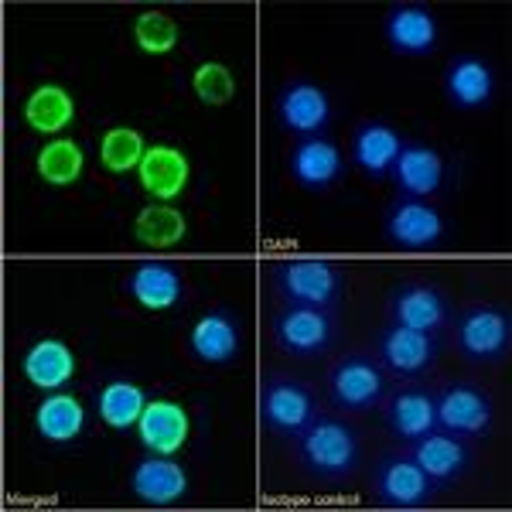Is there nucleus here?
<instances>
[{
    "mask_svg": "<svg viewBox=\"0 0 512 512\" xmlns=\"http://www.w3.org/2000/svg\"><path fill=\"white\" fill-rule=\"evenodd\" d=\"M297 461L318 482H345L359 468V434L338 417H315L297 434Z\"/></svg>",
    "mask_w": 512,
    "mask_h": 512,
    "instance_id": "1",
    "label": "nucleus"
},
{
    "mask_svg": "<svg viewBox=\"0 0 512 512\" xmlns=\"http://www.w3.org/2000/svg\"><path fill=\"white\" fill-rule=\"evenodd\" d=\"M342 270L325 260H294L274 270V291L291 308H328L342 301Z\"/></svg>",
    "mask_w": 512,
    "mask_h": 512,
    "instance_id": "2",
    "label": "nucleus"
},
{
    "mask_svg": "<svg viewBox=\"0 0 512 512\" xmlns=\"http://www.w3.org/2000/svg\"><path fill=\"white\" fill-rule=\"evenodd\" d=\"M315 396H311L308 386L301 379L291 376H274L263 383V396H260V414H263V427L277 437H297L304 427L315 420Z\"/></svg>",
    "mask_w": 512,
    "mask_h": 512,
    "instance_id": "3",
    "label": "nucleus"
},
{
    "mask_svg": "<svg viewBox=\"0 0 512 512\" xmlns=\"http://www.w3.org/2000/svg\"><path fill=\"white\" fill-rule=\"evenodd\" d=\"M458 349L472 362H502L512 349V318L506 308L478 304L458 321Z\"/></svg>",
    "mask_w": 512,
    "mask_h": 512,
    "instance_id": "4",
    "label": "nucleus"
},
{
    "mask_svg": "<svg viewBox=\"0 0 512 512\" xmlns=\"http://www.w3.org/2000/svg\"><path fill=\"white\" fill-rule=\"evenodd\" d=\"M335 332L338 328L328 308H291V304H287L274 318L277 349H284L287 355H297V359H311V355L328 352L335 342Z\"/></svg>",
    "mask_w": 512,
    "mask_h": 512,
    "instance_id": "5",
    "label": "nucleus"
},
{
    "mask_svg": "<svg viewBox=\"0 0 512 512\" xmlns=\"http://www.w3.org/2000/svg\"><path fill=\"white\" fill-rule=\"evenodd\" d=\"M437 403V427L458 437H482L492 427V400L482 386L475 383H451L441 396H434Z\"/></svg>",
    "mask_w": 512,
    "mask_h": 512,
    "instance_id": "6",
    "label": "nucleus"
},
{
    "mask_svg": "<svg viewBox=\"0 0 512 512\" xmlns=\"http://www.w3.org/2000/svg\"><path fill=\"white\" fill-rule=\"evenodd\" d=\"M434 482L414 461V454H390L376 468V495L390 509H420L431 502Z\"/></svg>",
    "mask_w": 512,
    "mask_h": 512,
    "instance_id": "7",
    "label": "nucleus"
},
{
    "mask_svg": "<svg viewBox=\"0 0 512 512\" xmlns=\"http://www.w3.org/2000/svg\"><path fill=\"white\" fill-rule=\"evenodd\" d=\"M274 113L284 130H291L297 137H315L318 130H325L328 120H332V99H328L325 89L315 86V82L297 79L280 89Z\"/></svg>",
    "mask_w": 512,
    "mask_h": 512,
    "instance_id": "8",
    "label": "nucleus"
},
{
    "mask_svg": "<svg viewBox=\"0 0 512 512\" xmlns=\"http://www.w3.org/2000/svg\"><path fill=\"white\" fill-rule=\"evenodd\" d=\"M390 318L393 325L403 328H417V332H441L451 318V304L448 297L437 291L434 284H424V280H407L390 294Z\"/></svg>",
    "mask_w": 512,
    "mask_h": 512,
    "instance_id": "9",
    "label": "nucleus"
},
{
    "mask_svg": "<svg viewBox=\"0 0 512 512\" xmlns=\"http://www.w3.org/2000/svg\"><path fill=\"white\" fill-rule=\"evenodd\" d=\"M328 393L342 410H369L386 396V376L366 355H345L328 376Z\"/></svg>",
    "mask_w": 512,
    "mask_h": 512,
    "instance_id": "10",
    "label": "nucleus"
},
{
    "mask_svg": "<svg viewBox=\"0 0 512 512\" xmlns=\"http://www.w3.org/2000/svg\"><path fill=\"white\" fill-rule=\"evenodd\" d=\"M448 233L444 216L424 198H403L386 216V239L400 250H431Z\"/></svg>",
    "mask_w": 512,
    "mask_h": 512,
    "instance_id": "11",
    "label": "nucleus"
},
{
    "mask_svg": "<svg viewBox=\"0 0 512 512\" xmlns=\"http://www.w3.org/2000/svg\"><path fill=\"white\" fill-rule=\"evenodd\" d=\"M130 489H134V495L144 506L164 509V506H175V502L188 495V475L175 461V454H151V458L134 465Z\"/></svg>",
    "mask_w": 512,
    "mask_h": 512,
    "instance_id": "12",
    "label": "nucleus"
},
{
    "mask_svg": "<svg viewBox=\"0 0 512 512\" xmlns=\"http://www.w3.org/2000/svg\"><path fill=\"white\" fill-rule=\"evenodd\" d=\"M188 178H192V164H188L185 151L171 144H151L137 168L140 188L158 202H175L185 192Z\"/></svg>",
    "mask_w": 512,
    "mask_h": 512,
    "instance_id": "13",
    "label": "nucleus"
},
{
    "mask_svg": "<svg viewBox=\"0 0 512 512\" xmlns=\"http://www.w3.org/2000/svg\"><path fill=\"white\" fill-rule=\"evenodd\" d=\"M386 41L400 55H431L437 45V18L427 4H393L386 14Z\"/></svg>",
    "mask_w": 512,
    "mask_h": 512,
    "instance_id": "14",
    "label": "nucleus"
},
{
    "mask_svg": "<svg viewBox=\"0 0 512 512\" xmlns=\"http://www.w3.org/2000/svg\"><path fill=\"white\" fill-rule=\"evenodd\" d=\"M414 461L424 468V475L434 485H451L468 472L472 454H468L465 437L448 431H431L420 437V441H414Z\"/></svg>",
    "mask_w": 512,
    "mask_h": 512,
    "instance_id": "15",
    "label": "nucleus"
},
{
    "mask_svg": "<svg viewBox=\"0 0 512 512\" xmlns=\"http://www.w3.org/2000/svg\"><path fill=\"white\" fill-rule=\"evenodd\" d=\"M437 345L427 332H417V328H403L393 325L379 335V359L383 366L396 376H420L434 366Z\"/></svg>",
    "mask_w": 512,
    "mask_h": 512,
    "instance_id": "16",
    "label": "nucleus"
},
{
    "mask_svg": "<svg viewBox=\"0 0 512 512\" xmlns=\"http://www.w3.org/2000/svg\"><path fill=\"white\" fill-rule=\"evenodd\" d=\"M137 434L151 454H175L185 448L188 434H192V420H188L185 407H178V403L151 400L137 420Z\"/></svg>",
    "mask_w": 512,
    "mask_h": 512,
    "instance_id": "17",
    "label": "nucleus"
},
{
    "mask_svg": "<svg viewBox=\"0 0 512 512\" xmlns=\"http://www.w3.org/2000/svg\"><path fill=\"white\" fill-rule=\"evenodd\" d=\"M444 96L458 110H478L495 96V72L492 65L478 55H461L444 72Z\"/></svg>",
    "mask_w": 512,
    "mask_h": 512,
    "instance_id": "18",
    "label": "nucleus"
},
{
    "mask_svg": "<svg viewBox=\"0 0 512 512\" xmlns=\"http://www.w3.org/2000/svg\"><path fill=\"white\" fill-rule=\"evenodd\" d=\"M342 171H345L342 154H338V147L325 137H304L291 154L294 181L301 188H311V192L332 188L335 181L342 178Z\"/></svg>",
    "mask_w": 512,
    "mask_h": 512,
    "instance_id": "19",
    "label": "nucleus"
},
{
    "mask_svg": "<svg viewBox=\"0 0 512 512\" xmlns=\"http://www.w3.org/2000/svg\"><path fill=\"white\" fill-rule=\"evenodd\" d=\"M21 369L28 376L31 386L45 393H55V390H65L72 376H76V355L65 342L59 338H41V342L31 345L21 359Z\"/></svg>",
    "mask_w": 512,
    "mask_h": 512,
    "instance_id": "20",
    "label": "nucleus"
},
{
    "mask_svg": "<svg viewBox=\"0 0 512 512\" xmlns=\"http://www.w3.org/2000/svg\"><path fill=\"white\" fill-rule=\"evenodd\" d=\"M393 178L407 198H431L444 185V158L427 144H403Z\"/></svg>",
    "mask_w": 512,
    "mask_h": 512,
    "instance_id": "21",
    "label": "nucleus"
},
{
    "mask_svg": "<svg viewBox=\"0 0 512 512\" xmlns=\"http://www.w3.org/2000/svg\"><path fill=\"white\" fill-rule=\"evenodd\" d=\"M192 355L209 366H229L239 355V325L229 311H209L192 325L188 335Z\"/></svg>",
    "mask_w": 512,
    "mask_h": 512,
    "instance_id": "22",
    "label": "nucleus"
},
{
    "mask_svg": "<svg viewBox=\"0 0 512 512\" xmlns=\"http://www.w3.org/2000/svg\"><path fill=\"white\" fill-rule=\"evenodd\" d=\"M400 151H403V137L379 120L362 123L352 134V158L369 178L393 175V164L400 158Z\"/></svg>",
    "mask_w": 512,
    "mask_h": 512,
    "instance_id": "23",
    "label": "nucleus"
},
{
    "mask_svg": "<svg viewBox=\"0 0 512 512\" xmlns=\"http://www.w3.org/2000/svg\"><path fill=\"white\" fill-rule=\"evenodd\" d=\"M386 424L400 441H420L424 434L437 431V403L434 396L420 386H407V390L393 393L390 407H386Z\"/></svg>",
    "mask_w": 512,
    "mask_h": 512,
    "instance_id": "24",
    "label": "nucleus"
},
{
    "mask_svg": "<svg viewBox=\"0 0 512 512\" xmlns=\"http://www.w3.org/2000/svg\"><path fill=\"white\" fill-rule=\"evenodd\" d=\"M130 297L147 311H171L181 301V274L168 263H140L127 280Z\"/></svg>",
    "mask_w": 512,
    "mask_h": 512,
    "instance_id": "25",
    "label": "nucleus"
},
{
    "mask_svg": "<svg viewBox=\"0 0 512 512\" xmlns=\"http://www.w3.org/2000/svg\"><path fill=\"white\" fill-rule=\"evenodd\" d=\"M24 120H28V127L38 130V134L55 137L76 120V99H72L69 89L59 86V82H45V86H38L35 93L28 96V103H24Z\"/></svg>",
    "mask_w": 512,
    "mask_h": 512,
    "instance_id": "26",
    "label": "nucleus"
},
{
    "mask_svg": "<svg viewBox=\"0 0 512 512\" xmlns=\"http://www.w3.org/2000/svg\"><path fill=\"white\" fill-rule=\"evenodd\" d=\"M35 427L45 441L52 444H65V441H76L86 427V410L72 393H52L41 400L38 414H35Z\"/></svg>",
    "mask_w": 512,
    "mask_h": 512,
    "instance_id": "27",
    "label": "nucleus"
},
{
    "mask_svg": "<svg viewBox=\"0 0 512 512\" xmlns=\"http://www.w3.org/2000/svg\"><path fill=\"white\" fill-rule=\"evenodd\" d=\"M188 233V222L185 216L175 209V205H147V209H140V216L134 222V236L140 246H147V250H171L175 243H181Z\"/></svg>",
    "mask_w": 512,
    "mask_h": 512,
    "instance_id": "28",
    "label": "nucleus"
},
{
    "mask_svg": "<svg viewBox=\"0 0 512 512\" xmlns=\"http://www.w3.org/2000/svg\"><path fill=\"white\" fill-rule=\"evenodd\" d=\"M144 407H147V396L137 383H130V379H113V383H106L103 393H99V417H103V424L113 427V431H130V427H137Z\"/></svg>",
    "mask_w": 512,
    "mask_h": 512,
    "instance_id": "29",
    "label": "nucleus"
},
{
    "mask_svg": "<svg viewBox=\"0 0 512 512\" xmlns=\"http://www.w3.org/2000/svg\"><path fill=\"white\" fill-rule=\"evenodd\" d=\"M82 168H86V154H82V147L76 144V140L55 137L38 151V175L45 185H52V188L76 185Z\"/></svg>",
    "mask_w": 512,
    "mask_h": 512,
    "instance_id": "30",
    "label": "nucleus"
},
{
    "mask_svg": "<svg viewBox=\"0 0 512 512\" xmlns=\"http://www.w3.org/2000/svg\"><path fill=\"white\" fill-rule=\"evenodd\" d=\"M144 154H147V140L134 127H113L99 140V161H103V168L113 171V175L137 171Z\"/></svg>",
    "mask_w": 512,
    "mask_h": 512,
    "instance_id": "31",
    "label": "nucleus"
},
{
    "mask_svg": "<svg viewBox=\"0 0 512 512\" xmlns=\"http://www.w3.org/2000/svg\"><path fill=\"white\" fill-rule=\"evenodd\" d=\"M178 21L164 11H144L134 21V41L144 55H171L178 48Z\"/></svg>",
    "mask_w": 512,
    "mask_h": 512,
    "instance_id": "32",
    "label": "nucleus"
},
{
    "mask_svg": "<svg viewBox=\"0 0 512 512\" xmlns=\"http://www.w3.org/2000/svg\"><path fill=\"white\" fill-rule=\"evenodd\" d=\"M192 93L205 106H226L236 96V79L222 62H202L192 76Z\"/></svg>",
    "mask_w": 512,
    "mask_h": 512,
    "instance_id": "33",
    "label": "nucleus"
}]
</instances>
